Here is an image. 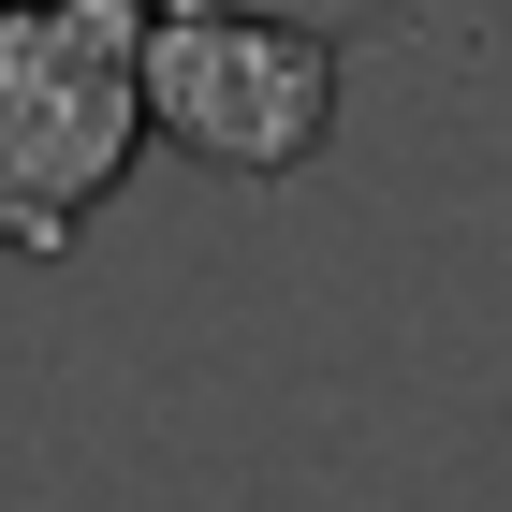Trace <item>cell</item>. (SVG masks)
<instances>
[{
    "label": "cell",
    "instance_id": "1",
    "mask_svg": "<svg viewBox=\"0 0 512 512\" xmlns=\"http://www.w3.org/2000/svg\"><path fill=\"white\" fill-rule=\"evenodd\" d=\"M147 132V0H0V249H59Z\"/></svg>",
    "mask_w": 512,
    "mask_h": 512
},
{
    "label": "cell",
    "instance_id": "2",
    "mask_svg": "<svg viewBox=\"0 0 512 512\" xmlns=\"http://www.w3.org/2000/svg\"><path fill=\"white\" fill-rule=\"evenodd\" d=\"M147 118L220 176H293L337 118V30H278L235 0H147Z\"/></svg>",
    "mask_w": 512,
    "mask_h": 512
}]
</instances>
